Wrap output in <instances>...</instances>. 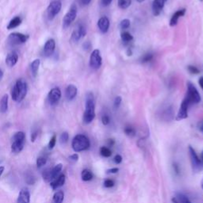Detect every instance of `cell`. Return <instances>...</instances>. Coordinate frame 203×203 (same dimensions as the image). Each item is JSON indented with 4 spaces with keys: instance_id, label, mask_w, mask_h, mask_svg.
<instances>
[{
    "instance_id": "12",
    "label": "cell",
    "mask_w": 203,
    "mask_h": 203,
    "mask_svg": "<svg viewBox=\"0 0 203 203\" xmlns=\"http://www.w3.org/2000/svg\"><path fill=\"white\" fill-rule=\"evenodd\" d=\"M55 48H56V42H55L54 39L48 40L46 41V43L45 44V45H44L43 53L45 57H51L53 54V53H54Z\"/></svg>"
},
{
    "instance_id": "40",
    "label": "cell",
    "mask_w": 203,
    "mask_h": 203,
    "mask_svg": "<svg viewBox=\"0 0 203 203\" xmlns=\"http://www.w3.org/2000/svg\"><path fill=\"white\" fill-rule=\"evenodd\" d=\"M121 102H122V98H121V96H117L115 99H114V101H113V105H114V107H115L116 109H117V108L121 105Z\"/></svg>"
},
{
    "instance_id": "62",
    "label": "cell",
    "mask_w": 203,
    "mask_h": 203,
    "mask_svg": "<svg viewBox=\"0 0 203 203\" xmlns=\"http://www.w3.org/2000/svg\"><path fill=\"white\" fill-rule=\"evenodd\" d=\"M165 1H166V2H167V1H168V0H165Z\"/></svg>"
},
{
    "instance_id": "19",
    "label": "cell",
    "mask_w": 203,
    "mask_h": 203,
    "mask_svg": "<svg viewBox=\"0 0 203 203\" xmlns=\"http://www.w3.org/2000/svg\"><path fill=\"white\" fill-rule=\"evenodd\" d=\"M18 54L16 52H12L7 55L6 58V64L8 67L12 68L18 63Z\"/></svg>"
},
{
    "instance_id": "37",
    "label": "cell",
    "mask_w": 203,
    "mask_h": 203,
    "mask_svg": "<svg viewBox=\"0 0 203 203\" xmlns=\"http://www.w3.org/2000/svg\"><path fill=\"white\" fill-rule=\"evenodd\" d=\"M46 162H47L46 158L41 156V157H38V158L37 159V162H36V164H37V168H41V167H43L44 165L46 164Z\"/></svg>"
},
{
    "instance_id": "35",
    "label": "cell",
    "mask_w": 203,
    "mask_h": 203,
    "mask_svg": "<svg viewBox=\"0 0 203 203\" xmlns=\"http://www.w3.org/2000/svg\"><path fill=\"white\" fill-rule=\"evenodd\" d=\"M130 27V21L129 19H123L120 22V28L121 29H127Z\"/></svg>"
},
{
    "instance_id": "6",
    "label": "cell",
    "mask_w": 203,
    "mask_h": 203,
    "mask_svg": "<svg viewBox=\"0 0 203 203\" xmlns=\"http://www.w3.org/2000/svg\"><path fill=\"white\" fill-rule=\"evenodd\" d=\"M90 67L94 70H98L101 68L102 64V59L101 57V53L98 49H94L90 56Z\"/></svg>"
},
{
    "instance_id": "15",
    "label": "cell",
    "mask_w": 203,
    "mask_h": 203,
    "mask_svg": "<svg viewBox=\"0 0 203 203\" xmlns=\"http://www.w3.org/2000/svg\"><path fill=\"white\" fill-rule=\"evenodd\" d=\"M189 153L190 157V161H191L192 166L194 167V168H199L201 166V160H200L199 157L197 156L194 149L191 146H189Z\"/></svg>"
},
{
    "instance_id": "21",
    "label": "cell",
    "mask_w": 203,
    "mask_h": 203,
    "mask_svg": "<svg viewBox=\"0 0 203 203\" xmlns=\"http://www.w3.org/2000/svg\"><path fill=\"white\" fill-rule=\"evenodd\" d=\"M24 147V141H12L11 151L14 153H19L22 151Z\"/></svg>"
},
{
    "instance_id": "53",
    "label": "cell",
    "mask_w": 203,
    "mask_h": 203,
    "mask_svg": "<svg viewBox=\"0 0 203 203\" xmlns=\"http://www.w3.org/2000/svg\"><path fill=\"white\" fill-rule=\"evenodd\" d=\"M198 84H199L201 88L203 90V77H200V79H198Z\"/></svg>"
},
{
    "instance_id": "48",
    "label": "cell",
    "mask_w": 203,
    "mask_h": 203,
    "mask_svg": "<svg viewBox=\"0 0 203 203\" xmlns=\"http://www.w3.org/2000/svg\"><path fill=\"white\" fill-rule=\"evenodd\" d=\"M113 0H101V3L103 6H108L110 5Z\"/></svg>"
},
{
    "instance_id": "20",
    "label": "cell",
    "mask_w": 203,
    "mask_h": 203,
    "mask_svg": "<svg viewBox=\"0 0 203 203\" xmlns=\"http://www.w3.org/2000/svg\"><path fill=\"white\" fill-rule=\"evenodd\" d=\"M65 183V175H59L57 179H55L53 183H51V186L53 190H56L57 188L62 186Z\"/></svg>"
},
{
    "instance_id": "4",
    "label": "cell",
    "mask_w": 203,
    "mask_h": 203,
    "mask_svg": "<svg viewBox=\"0 0 203 203\" xmlns=\"http://www.w3.org/2000/svg\"><path fill=\"white\" fill-rule=\"evenodd\" d=\"M186 86H187V90L185 96L186 99L189 102L190 105L199 103L201 102V95L198 90H197V88L190 82H188Z\"/></svg>"
},
{
    "instance_id": "56",
    "label": "cell",
    "mask_w": 203,
    "mask_h": 203,
    "mask_svg": "<svg viewBox=\"0 0 203 203\" xmlns=\"http://www.w3.org/2000/svg\"><path fill=\"white\" fill-rule=\"evenodd\" d=\"M3 172H4V167L1 166L0 167V176L2 175V174L3 173Z\"/></svg>"
},
{
    "instance_id": "17",
    "label": "cell",
    "mask_w": 203,
    "mask_h": 203,
    "mask_svg": "<svg viewBox=\"0 0 203 203\" xmlns=\"http://www.w3.org/2000/svg\"><path fill=\"white\" fill-rule=\"evenodd\" d=\"M18 203H29L30 202V194L27 189H22L18 194Z\"/></svg>"
},
{
    "instance_id": "5",
    "label": "cell",
    "mask_w": 203,
    "mask_h": 203,
    "mask_svg": "<svg viewBox=\"0 0 203 203\" xmlns=\"http://www.w3.org/2000/svg\"><path fill=\"white\" fill-rule=\"evenodd\" d=\"M76 16H77V7L75 4H73L68 11V13L64 17V19H63V27H64V29H67L70 26L71 24L72 23L76 18Z\"/></svg>"
},
{
    "instance_id": "55",
    "label": "cell",
    "mask_w": 203,
    "mask_h": 203,
    "mask_svg": "<svg viewBox=\"0 0 203 203\" xmlns=\"http://www.w3.org/2000/svg\"><path fill=\"white\" fill-rule=\"evenodd\" d=\"M2 77H3V72H2V69L0 68V81L2 80Z\"/></svg>"
},
{
    "instance_id": "18",
    "label": "cell",
    "mask_w": 203,
    "mask_h": 203,
    "mask_svg": "<svg viewBox=\"0 0 203 203\" xmlns=\"http://www.w3.org/2000/svg\"><path fill=\"white\" fill-rule=\"evenodd\" d=\"M186 13V9L183 8V9H180V10H177L176 12H175L173 15L172 16V18H171L170 20V25L171 26H175L176 25L178 24V22H179V19L181 17L184 16Z\"/></svg>"
},
{
    "instance_id": "16",
    "label": "cell",
    "mask_w": 203,
    "mask_h": 203,
    "mask_svg": "<svg viewBox=\"0 0 203 203\" xmlns=\"http://www.w3.org/2000/svg\"><path fill=\"white\" fill-rule=\"evenodd\" d=\"M78 93V89L75 85L73 84H70L67 87L66 90H65V97L68 100L72 101L74 99L77 95Z\"/></svg>"
},
{
    "instance_id": "43",
    "label": "cell",
    "mask_w": 203,
    "mask_h": 203,
    "mask_svg": "<svg viewBox=\"0 0 203 203\" xmlns=\"http://www.w3.org/2000/svg\"><path fill=\"white\" fill-rule=\"evenodd\" d=\"M91 47H92V45L90 41H85V42L83 44V49L85 51L90 50V49H91Z\"/></svg>"
},
{
    "instance_id": "13",
    "label": "cell",
    "mask_w": 203,
    "mask_h": 203,
    "mask_svg": "<svg viewBox=\"0 0 203 203\" xmlns=\"http://www.w3.org/2000/svg\"><path fill=\"white\" fill-rule=\"evenodd\" d=\"M165 2H166L165 0H153L152 5V13H153L154 16L160 15L161 11H162L163 9H164Z\"/></svg>"
},
{
    "instance_id": "44",
    "label": "cell",
    "mask_w": 203,
    "mask_h": 203,
    "mask_svg": "<svg viewBox=\"0 0 203 203\" xmlns=\"http://www.w3.org/2000/svg\"><path fill=\"white\" fill-rule=\"evenodd\" d=\"M50 171L51 170H46L45 172H44L43 173V178L45 180H49L51 179V175H50Z\"/></svg>"
},
{
    "instance_id": "27",
    "label": "cell",
    "mask_w": 203,
    "mask_h": 203,
    "mask_svg": "<svg viewBox=\"0 0 203 203\" xmlns=\"http://www.w3.org/2000/svg\"><path fill=\"white\" fill-rule=\"evenodd\" d=\"M81 178H82L83 181H90L93 179V174H92L90 170L84 169V170H83L82 173H81Z\"/></svg>"
},
{
    "instance_id": "49",
    "label": "cell",
    "mask_w": 203,
    "mask_h": 203,
    "mask_svg": "<svg viewBox=\"0 0 203 203\" xmlns=\"http://www.w3.org/2000/svg\"><path fill=\"white\" fill-rule=\"evenodd\" d=\"M91 0H79V3L81 6H87L90 3Z\"/></svg>"
},
{
    "instance_id": "24",
    "label": "cell",
    "mask_w": 203,
    "mask_h": 203,
    "mask_svg": "<svg viewBox=\"0 0 203 203\" xmlns=\"http://www.w3.org/2000/svg\"><path fill=\"white\" fill-rule=\"evenodd\" d=\"M63 168V165L61 164H59L54 167V168L50 171V175H51V179H55L58 177L59 174L61 173V170Z\"/></svg>"
},
{
    "instance_id": "33",
    "label": "cell",
    "mask_w": 203,
    "mask_h": 203,
    "mask_svg": "<svg viewBox=\"0 0 203 203\" xmlns=\"http://www.w3.org/2000/svg\"><path fill=\"white\" fill-rule=\"evenodd\" d=\"M153 57H154V56H153L152 53H146V54H145L141 57V61L143 64H146V63H149L150 62V61H152Z\"/></svg>"
},
{
    "instance_id": "1",
    "label": "cell",
    "mask_w": 203,
    "mask_h": 203,
    "mask_svg": "<svg viewBox=\"0 0 203 203\" xmlns=\"http://www.w3.org/2000/svg\"><path fill=\"white\" fill-rule=\"evenodd\" d=\"M95 117V100L94 94L91 92H88L86 94L85 100V111L83 113V122L90 124Z\"/></svg>"
},
{
    "instance_id": "46",
    "label": "cell",
    "mask_w": 203,
    "mask_h": 203,
    "mask_svg": "<svg viewBox=\"0 0 203 203\" xmlns=\"http://www.w3.org/2000/svg\"><path fill=\"white\" fill-rule=\"evenodd\" d=\"M69 160H70L71 161H73V162H76V161H78L79 155L76 154V153H75V154H73V155H71V156H69Z\"/></svg>"
},
{
    "instance_id": "14",
    "label": "cell",
    "mask_w": 203,
    "mask_h": 203,
    "mask_svg": "<svg viewBox=\"0 0 203 203\" xmlns=\"http://www.w3.org/2000/svg\"><path fill=\"white\" fill-rule=\"evenodd\" d=\"M98 27L102 33H106L109 28V20L107 17L103 16L98 19Z\"/></svg>"
},
{
    "instance_id": "23",
    "label": "cell",
    "mask_w": 203,
    "mask_h": 203,
    "mask_svg": "<svg viewBox=\"0 0 203 203\" xmlns=\"http://www.w3.org/2000/svg\"><path fill=\"white\" fill-rule=\"evenodd\" d=\"M40 64H41V61L38 59H36L34 61L32 62L31 65H30V70H31V73L33 75V77H36L38 72V70H39V67Z\"/></svg>"
},
{
    "instance_id": "59",
    "label": "cell",
    "mask_w": 203,
    "mask_h": 203,
    "mask_svg": "<svg viewBox=\"0 0 203 203\" xmlns=\"http://www.w3.org/2000/svg\"><path fill=\"white\" fill-rule=\"evenodd\" d=\"M201 160H202V161H203V151H202V152H201Z\"/></svg>"
},
{
    "instance_id": "42",
    "label": "cell",
    "mask_w": 203,
    "mask_h": 203,
    "mask_svg": "<svg viewBox=\"0 0 203 203\" xmlns=\"http://www.w3.org/2000/svg\"><path fill=\"white\" fill-rule=\"evenodd\" d=\"M102 122L104 125H109V122H110V118H109V116L107 114H104L102 117Z\"/></svg>"
},
{
    "instance_id": "30",
    "label": "cell",
    "mask_w": 203,
    "mask_h": 203,
    "mask_svg": "<svg viewBox=\"0 0 203 203\" xmlns=\"http://www.w3.org/2000/svg\"><path fill=\"white\" fill-rule=\"evenodd\" d=\"M100 154H101L102 156H103V157H110L112 155V152L111 150L107 148V147L102 146L100 148Z\"/></svg>"
},
{
    "instance_id": "52",
    "label": "cell",
    "mask_w": 203,
    "mask_h": 203,
    "mask_svg": "<svg viewBox=\"0 0 203 203\" xmlns=\"http://www.w3.org/2000/svg\"><path fill=\"white\" fill-rule=\"evenodd\" d=\"M126 54H127V56H128V57H131V56L133 55V51H132V49L129 48V49H127Z\"/></svg>"
},
{
    "instance_id": "28",
    "label": "cell",
    "mask_w": 203,
    "mask_h": 203,
    "mask_svg": "<svg viewBox=\"0 0 203 203\" xmlns=\"http://www.w3.org/2000/svg\"><path fill=\"white\" fill-rule=\"evenodd\" d=\"M121 41L125 42V43H129V42H130V41H132L133 40V35L127 31L122 32V33H121Z\"/></svg>"
},
{
    "instance_id": "51",
    "label": "cell",
    "mask_w": 203,
    "mask_h": 203,
    "mask_svg": "<svg viewBox=\"0 0 203 203\" xmlns=\"http://www.w3.org/2000/svg\"><path fill=\"white\" fill-rule=\"evenodd\" d=\"M198 129H199L200 132L203 133V121H201V122H199V124H198Z\"/></svg>"
},
{
    "instance_id": "31",
    "label": "cell",
    "mask_w": 203,
    "mask_h": 203,
    "mask_svg": "<svg viewBox=\"0 0 203 203\" xmlns=\"http://www.w3.org/2000/svg\"><path fill=\"white\" fill-rule=\"evenodd\" d=\"M25 135L23 132H18L13 136L12 141H25Z\"/></svg>"
},
{
    "instance_id": "41",
    "label": "cell",
    "mask_w": 203,
    "mask_h": 203,
    "mask_svg": "<svg viewBox=\"0 0 203 203\" xmlns=\"http://www.w3.org/2000/svg\"><path fill=\"white\" fill-rule=\"evenodd\" d=\"M104 186H105V188H110V187H113V186H114V182L113 181L112 179H105V181H104Z\"/></svg>"
},
{
    "instance_id": "9",
    "label": "cell",
    "mask_w": 203,
    "mask_h": 203,
    "mask_svg": "<svg viewBox=\"0 0 203 203\" xmlns=\"http://www.w3.org/2000/svg\"><path fill=\"white\" fill-rule=\"evenodd\" d=\"M190 105L189 102L184 98L183 100L182 103L180 104V107L179 111H178L177 116H176L175 119L177 121H181V120H184L188 117V108Z\"/></svg>"
},
{
    "instance_id": "25",
    "label": "cell",
    "mask_w": 203,
    "mask_h": 203,
    "mask_svg": "<svg viewBox=\"0 0 203 203\" xmlns=\"http://www.w3.org/2000/svg\"><path fill=\"white\" fill-rule=\"evenodd\" d=\"M22 23V18L20 17H15L13 19L10 20V22H9L7 25V29H13L14 28L18 27V25H21Z\"/></svg>"
},
{
    "instance_id": "29",
    "label": "cell",
    "mask_w": 203,
    "mask_h": 203,
    "mask_svg": "<svg viewBox=\"0 0 203 203\" xmlns=\"http://www.w3.org/2000/svg\"><path fill=\"white\" fill-rule=\"evenodd\" d=\"M175 197L179 201V203H191V201H190L189 198L185 194L182 193H176V195Z\"/></svg>"
},
{
    "instance_id": "26",
    "label": "cell",
    "mask_w": 203,
    "mask_h": 203,
    "mask_svg": "<svg viewBox=\"0 0 203 203\" xmlns=\"http://www.w3.org/2000/svg\"><path fill=\"white\" fill-rule=\"evenodd\" d=\"M65 198V194L62 190H58L54 194L53 197V203H63Z\"/></svg>"
},
{
    "instance_id": "32",
    "label": "cell",
    "mask_w": 203,
    "mask_h": 203,
    "mask_svg": "<svg viewBox=\"0 0 203 203\" xmlns=\"http://www.w3.org/2000/svg\"><path fill=\"white\" fill-rule=\"evenodd\" d=\"M131 2H132V0H118L117 1L118 6L122 10H125L129 7L131 5Z\"/></svg>"
},
{
    "instance_id": "2",
    "label": "cell",
    "mask_w": 203,
    "mask_h": 203,
    "mask_svg": "<svg viewBox=\"0 0 203 203\" xmlns=\"http://www.w3.org/2000/svg\"><path fill=\"white\" fill-rule=\"evenodd\" d=\"M28 86L27 83L24 81L22 79L17 80L14 86L11 90V98L17 102H21L25 98L27 94Z\"/></svg>"
},
{
    "instance_id": "47",
    "label": "cell",
    "mask_w": 203,
    "mask_h": 203,
    "mask_svg": "<svg viewBox=\"0 0 203 203\" xmlns=\"http://www.w3.org/2000/svg\"><path fill=\"white\" fill-rule=\"evenodd\" d=\"M118 171H119V169L117 168H111V169L107 170L106 173H107V174H115V173H117V172H118Z\"/></svg>"
},
{
    "instance_id": "38",
    "label": "cell",
    "mask_w": 203,
    "mask_h": 203,
    "mask_svg": "<svg viewBox=\"0 0 203 203\" xmlns=\"http://www.w3.org/2000/svg\"><path fill=\"white\" fill-rule=\"evenodd\" d=\"M187 69H188V71H189V72L190 73V74L197 75V74H199V73H200L199 69L197 68V67H195V66H192V65H190V66L187 67Z\"/></svg>"
},
{
    "instance_id": "11",
    "label": "cell",
    "mask_w": 203,
    "mask_h": 203,
    "mask_svg": "<svg viewBox=\"0 0 203 203\" xmlns=\"http://www.w3.org/2000/svg\"><path fill=\"white\" fill-rule=\"evenodd\" d=\"M87 34V29L85 27V25L83 24H80L78 25V27L75 29L74 31L72 33V37H71V40L73 42H78L81 38L85 37Z\"/></svg>"
},
{
    "instance_id": "57",
    "label": "cell",
    "mask_w": 203,
    "mask_h": 203,
    "mask_svg": "<svg viewBox=\"0 0 203 203\" xmlns=\"http://www.w3.org/2000/svg\"><path fill=\"white\" fill-rule=\"evenodd\" d=\"M172 202H173V203H179V201L176 200L175 197H173V198L172 199Z\"/></svg>"
},
{
    "instance_id": "22",
    "label": "cell",
    "mask_w": 203,
    "mask_h": 203,
    "mask_svg": "<svg viewBox=\"0 0 203 203\" xmlns=\"http://www.w3.org/2000/svg\"><path fill=\"white\" fill-rule=\"evenodd\" d=\"M8 109V95L4 94L0 100V113H6Z\"/></svg>"
},
{
    "instance_id": "58",
    "label": "cell",
    "mask_w": 203,
    "mask_h": 203,
    "mask_svg": "<svg viewBox=\"0 0 203 203\" xmlns=\"http://www.w3.org/2000/svg\"><path fill=\"white\" fill-rule=\"evenodd\" d=\"M137 2H140V3H141V2H144V1H145V0H137Z\"/></svg>"
},
{
    "instance_id": "7",
    "label": "cell",
    "mask_w": 203,
    "mask_h": 203,
    "mask_svg": "<svg viewBox=\"0 0 203 203\" xmlns=\"http://www.w3.org/2000/svg\"><path fill=\"white\" fill-rule=\"evenodd\" d=\"M62 7V4L60 1L55 0L51 2L47 8V16L49 20H53V18L60 13Z\"/></svg>"
},
{
    "instance_id": "54",
    "label": "cell",
    "mask_w": 203,
    "mask_h": 203,
    "mask_svg": "<svg viewBox=\"0 0 203 203\" xmlns=\"http://www.w3.org/2000/svg\"><path fill=\"white\" fill-rule=\"evenodd\" d=\"M108 144H109V146H112V145H114V141H113V139H109L108 140Z\"/></svg>"
},
{
    "instance_id": "10",
    "label": "cell",
    "mask_w": 203,
    "mask_h": 203,
    "mask_svg": "<svg viewBox=\"0 0 203 203\" xmlns=\"http://www.w3.org/2000/svg\"><path fill=\"white\" fill-rule=\"evenodd\" d=\"M61 98V90L59 87L51 89L48 94V101L51 105H57Z\"/></svg>"
},
{
    "instance_id": "36",
    "label": "cell",
    "mask_w": 203,
    "mask_h": 203,
    "mask_svg": "<svg viewBox=\"0 0 203 203\" xmlns=\"http://www.w3.org/2000/svg\"><path fill=\"white\" fill-rule=\"evenodd\" d=\"M68 133H67V132H64V133L61 135V137H60V142H61L62 145H65V144H66V143L68 142Z\"/></svg>"
},
{
    "instance_id": "39",
    "label": "cell",
    "mask_w": 203,
    "mask_h": 203,
    "mask_svg": "<svg viewBox=\"0 0 203 203\" xmlns=\"http://www.w3.org/2000/svg\"><path fill=\"white\" fill-rule=\"evenodd\" d=\"M56 143H57V136L56 135H53V137L50 139L49 143V149H53V148L56 145Z\"/></svg>"
},
{
    "instance_id": "61",
    "label": "cell",
    "mask_w": 203,
    "mask_h": 203,
    "mask_svg": "<svg viewBox=\"0 0 203 203\" xmlns=\"http://www.w3.org/2000/svg\"><path fill=\"white\" fill-rule=\"evenodd\" d=\"M200 1H201V2H202V1H203V0H200Z\"/></svg>"
},
{
    "instance_id": "3",
    "label": "cell",
    "mask_w": 203,
    "mask_h": 203,
    "mask_svg": "<svg viewBox=\"0 0 203 203\" xmlns=\"http://www.w3.org/2000/svg\"><path fill=\"white\" fill-rule=\"evenodd\" d=\"M90 140L85 135L78 134L73 138L72 142V147L73 150L76 152L87 150L90 148Z\"/></svg>"
},
{
    "instance_id": "45",
    "label": "cell",
    "mask_w": 203,
    "mask_h": 203,
    "mask_svg": "<svg viewBox=\"0 0 203 203\" xmlns=\"http://www.w3.org/2000/svg\"><path fill=\"white\" fill-rule=\"evenodd\" d=\"M113 160H114L115 164H120L121 162H122V157H121V155H116L114 159H113Z\"/></svg>"
},
{
    "instance_id": "34",
    "label": "cell",
    "mask_w": 203,
    "mask_h": 203,
    "mask_svg": "<svg viewBox=\"0 0 203 203\" xmlns=\"http://www.w3.org/2000/svg\"><path fill=\"white\" fill-rule=\"evenodd\" d=\"M125 133L127 136H129V137H134L135 135H136V131L135 129H133V127L131 126H127L125 128Z\"/></svg>"
},
{
    "instance_id": "50",
    "label": "cell",
    "mask_w": 203,
    "mask_h": 203,
    "mask_svg": "<svg viewBox=\"0 0 203 203\" xmlns=\"http://www.w3.org/2000/svg\"><path fill=\"white\" fill-rule=\"evenodd\" d=\"M37 136H38V132L37 131H35V132H33V133L31 134V141L32 142H34L35 140L37 139Z\"/></svg>"
},
{
    "instance_id": "8",
    "label": "cell",
    "mask_w": 203,
    "mask_h": 203,
    "mask_svg": "<svg viewBox=\"0 0 203 203\" xmlns=\"http://www.w3.org/2000/svg\"><path fill=\"white\" fill-rule=\"evenodd\" d=\"M28 39H29V35H25L20 33H10V36L8 37V42L10 45H18L26 42Z\"/></svg>"
},
{
    "instance_id": "60",
    "label": "cell",
    "mask_w": 203,
    "mask_h": 203,
    "mask_svg": "<svg viewBox=\"0 0 203 203\" xmlns=\"http://www.w3.org/2000/svg\"><path fill=\"white\" fill-rule=\"evenodd\" d=\"M201 188H202V190H203V179H202V181H201Z\"/></svg>"
}]
</instances>
